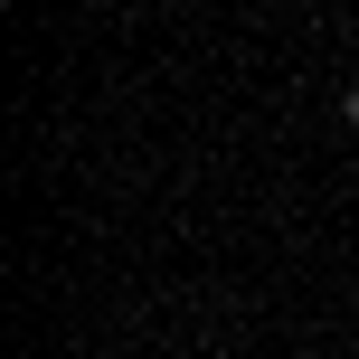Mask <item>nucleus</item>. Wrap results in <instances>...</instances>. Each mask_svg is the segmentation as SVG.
<instances>
[{"label":"nucleus","mask_w":359,"mask_h":359,"mask_svg":"<svg viewBox=\"0 0 359 359\" xmlns=\"http://www.w3.org/2000/svg\"><path fill=\"white\" fill-rule=\"evenodd\" d=\"M341 114H350V123H359V86H350V95H341Z\"/></svg>","instance_id":"nucleus-1"}]
</instances>
